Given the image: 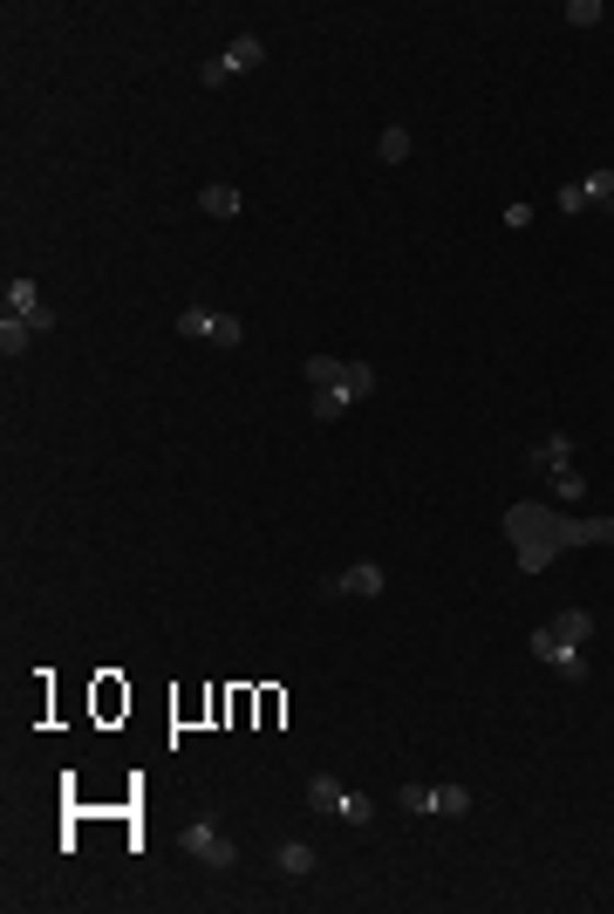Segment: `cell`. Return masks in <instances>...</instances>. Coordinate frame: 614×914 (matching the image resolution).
I'll return each instance as SVG.
<instances>
[{"instance_id": "277c9868", "label": "cell", "mask_w": 614, "mask_h": 914, "mask_svg": "<svg viewBox=\"0 0 614 914\" xmlns=\"http://www.w3.org/2000/svg\"><path fill=\"white\" fill-rule=\"evenodd\" d=\"M178 846H184L198 867H212V873H232V867H239V839H226L212 819H192V826L178 833Z\"/></svg>"}, {"instance_id": "8fae6325", "label": "cell", "mask_w": 614, "mask_h": 914, "mask_svg": "<svg viewBox=\"0 0 614 914\" xmlns=\"http://www.w3.org/2000/svg\"><path fill=\"white\" fill-rule=\"evenodd\" d=\"M273 867H281L287 880H307V873L321 867V854H315L307 839H281V846H273Z\"/></svg>"}, {"instance_id": "d6986e66", "label": "cell", "mask_w": 614, "mask_h": 914, "mask_svg": "<svg viewBox=\"0 0 614 914\" xmlns=\"http://www.w3.org/2000/svg\"><path fill=\"white\" fill-rule=\"evenodd\" d=\"M601 14H607L601 0H567V8H560V21H567V27H601Z\"/></svg>"}, {"instance_id": "9a60e30c", "label": "cell", "mask_w": 614, "mask_h": 914, "mask_svg": "<svg viewBox=\"0 0 614 914\" xmlns=\"http://www.w3.org/2000/svg\"><path fill=\"white\" fill-rule=\"evenodd\" d=\"M546 485H553V498H560V506H580V498H588V471H580V464H560V471H546Z\"/></svg>"}, {"instance_id": "52a82bcc", "label": "cell", "mask_w": 614, "mask_h": 914, "mask_svg": "<svg viewBox=\"0 0 614 914\" xmlns=\"http://www.w3.org/2000/svg\"><path fill=\"white\" fill-rule=\"evenodd\" d=\"M396 799H403L410 812H444V819H465V812L478 805V799H471V785H403Z\"/></svg>"}, {"instance_id": "e0dca14e", "label": "cell", "mask_w": 614, "mask_h": 914, "mask_svg": "<svg viewBox=\"0 0 614 914\" xmlns=\"http://www.w3.org/2000/svg\"><path fill=\"white\" fill-rule=\"evenodd\" d=\"M410 150H417V137L403 131V123H389V131L376 137V157H383V165H410Z\"/></svg>"}, {"instance_id": "5b68a950", "label": "cell", "mask_w": 614, "mask_h": 914, "mask_svg": "<svg viewBox=\"0 0 614 914\" xmlns=\"http://www.w3.org/2000/svg\"><path fill=\"white\" fill-rule=\"evenodd\" d=\"M266 61V42L260 35H239V42H226L219 55H205V69H198V82L205 89H226L232 76H246V69H260Z\"/></svg>"}, {"instance_id": "5bb4252c", "label": "cell", "mask_w": 614, "mask_h": 914, "mask_svg": "<svg viewBox=\"0 0 614 914\" xmlns=\"http://www.w3.org/2000/svg\"><path fill=\"white\" fill-rule=\"evenodd\" d=\"M35 341H42V335L27 328L21 314H0V356H8V362H14V356H27V349H35Z\"/></svg>"}, {"instance_id": "6da1fadb", "label": "cell", "mask_w": 614, "mask_h": 914, "mask_svg": "<svg viewBox=\"0 0 614 914\" xmlns=\"http://www.w3.org/2000/svg\"><path fill=\"white\" fill-rule=\"evenodd\" d=\"M505 546L519 560V574H546L567 546H601V519H573L553 506H505Z\"/></svg>"}, {"instance_id": "ac0fdd59", "label": "cell", "mask_w": 614, "mask_h": 914, "mask_svg": "<svg viewBox=\"0 0 614 914\" xmlns=\"http://www.w3.org/2000/svg\"><path fill=\"white\" fill-rule=\"evenodd\" d=\"M328 383H349V362L342 356H307V390H328Z\"/></svg>"}, {"instance_id": "2e32d148", "label": "cell", "mask_w": 614, "mask_h": 914, "mask_svg": "<svg viewBox=\"0 0 614 914\" xmlns=\"http://www.w3.org/2000/svg\"><path fill=\"white\" fill-rule=\"evenodd\" d=\"M580 199H588V212H607V218H614V171H607V165L588 171V178H580Z\"/></svg>"}, {"instance_id": "9c48e42d", "label": "cell", "mask_w": 614, "mask_h": 914, "mask_svg": "<svg viewBox=\"0 0 614 914\" xmlns=\"http://www.w3.org/2000/svg\"><path fill=\"white\" fill-rule=\"evenodd\" d=\"M539 662H546V669H560V682H588L594 669H588V655H580L573 642H560V635H553V628H533V642H526Z\"/></svg>"}, {"instance_id": "44dd1931", "label": "cell", "mask_w": 614, "mask_h": 914, "mask_svg": "<svg viewBox=\"0 0 614 914\" xmlns=\"http://www.w3.org/2000/svg\"><path fill=\"white\" fill-rule=\"evenodd\" d=\"M505 226H512V233H526V226H533V205H526V199L505 205Z\"/></svg>"}, {"instance_id": "ba28073f", "label": "cell", "mask_w": 614, "mask_h": 914, "mask_svg": "<svg viewBox=\"0 0 614 914\" xmlns=\"http://www.w3.org/2000/svg\"><path fill=\"white\" fill-rule=\"evenodd\" d=\"M376 594H383V566L376 560H355V566L321 580V601H376Z\"/></svg>"}, {"instance_id": "4fadbf2b", "label": "cell", "mask_w": 614, "mask_h": 914, "mask_svg": "<svg viewBox=\"0 0 614 914\" xmlns=\"http://www.w3.org/2000/svg\"><path fill=\"white\" fill-rule=\"evenodd\" d=\"M546 628H553V635H560V642H573V648H588V642H594V628H601V621H594V614H588V608H560V614H553V621H546Z\"/></svg>"}, {"instance_id": "7c38bea8", "label": "cell", "mask_w": 614, "mask_h": 914, "mask_svg": "<svg viewBox=\"0 0 614 914\" xmlns=\"http://www.w3.org/2000/svg\"><path fill=\"white\" fill-rule=\"evenodd\" d=\"M198 212L205 218H239L246 212V192H239V184H198Z\"/></svg>"}, {"instance_id": "7a4b0ae2", "label": "cell", "mask_w": 614, "mask_h": 914, "mask_svg": "<svg viewBox=\"0 0 614 914\" xmlns=\"http://www.w3.org/2000/svg\"><path fill=\"white\" fill-rule=\"evenodd\" d=\"M307 812L349 819V826H376V799H368V792H349L334 771H315V778H307Z\"/></svg>"}, {"instance_id": "3957f363", "label": "cell", "mask_w": 614, "mask_h": 914, "mask_svg": "<svg viewBox=\"0 0 614 914\" xmlns=\"http://www.w3.org/2000/svg\"><path fill=\"white\" fill-rule=\"evenodd\" d=\"M178 335H184V341H219V349H239V341H246V321H239V314H219V307L192 301V307H178Z\"/></svg>"}, {"instance_id": "30bf717a", "label": "cell", "mask_w": 614, "mask_h": 914, "mask_svg": "<svg viewBox=\"0 0 614 914\" xmlns=\"http://www.w3.org/2000/svg\"><path fill=\"white\" fill-rule=\"evenodd\" d=\"M560 464H573V437H567V430L539 437V444L526 451V471H539V478H546V471H560Z\"/></svg>"}, {"instance_id": "7402d4cb", "label": "cell", "mask_w": 614, "mask_h": 914, "mask_svg": "<svg viewBox=\"0 0 614 914\" xmlns=\"http://www.w3.org/2000/svg\"><path fill=\"white\" fill-rule=\"evenodd\" d=\"M601 546H614V519H601Z\"/></svg>"}, {"instance_id": "8992f818", "label": "cell", "mask_w": 614, "mask_h": 914, "mask_svg": "<svg viewBox=\"0 0 614 914\" xmlns=\"http://www.w3.org/2000/svg\"><path fill=\"white\" fill-rule=\"evenodd\" d=\"M0 314H21V321L35 328V335H55V307L42 301V287H35L27 273H14L8 287H0Z\"/></svg>"}, {"instance_id": "ffe728a7", "label": "cell", "mask_w": 614, "mask_h": 914, "mask_svg": "<svg viewBox=\"0 0 614 914\" xmlns=\"http://www.w3.org/2000/svg\"><path fill=\"white\" fill-rule=\"evenodd\" d=\"M553 205H560V218H588V199H580V184H560V192H553Z\"/></svg>"}]
</instances>
